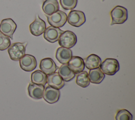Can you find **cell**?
I'll return each instance as SVG.
<instances>
[{
	"mask_svg": "<svg viewBox=\"0 0 135 120\" xmlns=\"http://www.w3.org/2000/svg\"><path fill=\"white\" fill-rule=\"evenodd\" d=\"M27 45V42H17L11 44L7 50L10 58L14 61H19L25 55Z\"/></svg>",
	"mask_w": 135,
	"mask_h": 120,
	"instance_id": "cell-1",
	"label": "cell"
},
{
	"mask_svg": "<svg viewBox=\"0 0 135 120\" xmlns=\"http://www.w3.org/2000/svg\"><path fill=\"white\" fill-rule=\"evenodd\" d=\"M111 17V25L121 24L124 23L128 18L127 9L121 6H116L110 12Z\"/></svg>",
	"mask_w": 135,
	"mask_h": 120,
	"instance_id": "cell-2",
	"label": "cell"
},
{
	"mask_svg": "<svg viewBox=\"0 0 135 120\" xmlns=\"http://www.w3.org/2000/svg\"><path fill=\"white\" fill-rule=\"evenodd\" d=\"M100 69L105 74L108 75H113L120 69L119 62L115 58H106L100 65Z\"/></svg>",
	"mask_w": 135,
	"mask_h": 120,
	"instance_id": "cell-3",
	"label": "cell"
},
{
	"mask_svg": "<svg viewBox=\"0 0 135 120\" xmlns=\"http://www.w3.org/2000/svg\"><path fill=\"white\" fill-rule=\"evenodd\" d=\"M45 16L50 25L55 27L59 28L63 26L67 21L66 14L60 10L50 15L45 14Z\"/></svg>",
	"mask_w": 135,
	"mask_h": 120,
	"instance_id": "cell-4",
	"label": "cell"
},
{
	"mask_svg": "<svg viewBox=\"0 0 135 120\" xmlns=\"http://www.w3.org/2000/svg\"><path fill=\"white\" fill-rule=\"evenodd\" d=\"M59 45L63 47L70 48L77 42V37L75 33L70 31H64L59 39Z\"/></svg>",
	"mask_w": 135,
	"mask_h": 120,
	"instance_id": "cell-5",
	"label": "cell"
},
{
	"mask_svg": "<svg viewBox=\"0 0 135 120\" xmlns=\"http://www.w3.org/2000/svg\"><path fill=\"white\" fill-rule=\"evenodd\" d=\"M69 24L74 27H79L85 22L84 13L80 11L73 10L69 12L67 16Z\"/></svg>",
	"mask_w": 135,
	"mask_h": 120,
	"instance_id": "cell-6",
	"label": "cell"
},
{
	"mask_svg": "<svg viewBox=\"0 0 135 120\" xmlns=\"http://www.w3.org/2000/svg\"><path fill=\"white\" fill-rule=\"evenodd\" d=\"M16 27V24L9 18L3 19L0 23V32L12 39H13V35Z\"/></svg>",
	"mask_w": 135,
	"mask_h": 120,
	"instance_id": "cell-7",
	"label": "cell"
},
{
	"mask_svg": "<svg viewBox=\"0 0 135 120\" xmlns=\"http://www.w3.org/2000/svg\"><path fill=\"white\" fill-rule=\"evenodd\" d=\"M46 29L45 22L36 15L35 20L30 25L29 29L31 33L36 36L42 34Z\"/></svg>",
	"mask_w": 135,
	"mask_h": 120,
	"instance_id": "cell-8",
	"label": "cell"
},
{
	"mask_svg": "<svg viewBox=\"0 0 135 120\" xmlns=\"http://www.w3.org/2000/svg\"><path fill=\"white\" fill-rule=\"evenodd\" d=\"M19 61L21 68L26 72L32 71L37 66V61L35 57L30 54L25 55Z\"/></svg>",
	"mask_w": 135,
	"mask_h": 120,
	"instance_id": "cell-9",
	"label": "cell"
},
{
	"mask_svg": "<svg viewBox=\"0 0 135 120\" xmlns=\"http://www.w3.org/2000/svg\"><path fill=\"white\" fill-rule=\"evenodd\" d=\"M60 97L59 89L54 88L50 86H47L44 88L43 97L44 99L49 104H53L57 102Z\"/></svg>",
	"mask_w": 135,
	"mask_h": 120,
	"instance_id": "cell-10",
	"label": "cell"
},
{
	"mask_svg": "<svg viewBox=\"0 0 135 120\" xmlns=\"http://www.w3.org/2000/svg\"><path fill=\"white\" fill-rule=\"evenodd\" d=\"M63 32V31L58 27L50 26L45 29L43 37L47 41L53 43L59 40L61 35Z\"/></svg>",
	"mask_w": 135,
	"mask_h": 120,
	"instance_id": "cell-11",
	"label": "cell"
},
{
	"mask_svg": "<svg viewBox=\"0 0 135 120\" xmlns=\"http://www.w3.org/2000/svg\"><path fill=\"white\" fill-rule=\"evenodd\" d=\"M40 68L41 71L49 75L55 72L58 67L52 58L48 57L43 58L41 61Z\"/></svg>",
	"mask_w": 135,
	"mask_h": 120,
	"instance_id": "cell-12",
	"label": "cell"
},
{
	"mask_svg": "<svg viewBox=\"0 0 135 120\" xmlns=\"http://www.w3.org/2000/svg\"><path fill=\"white\" fill-rule=\"evenodd\" d=\"M68 65L75 74L83 71L85 66L83 59L79 56H72L68 63Z\"/></svg>",
	"mask_w": 135,
	"mask_h": 120,
	"instance_id": "cell-13",
	"label": "cell"
},
{
	"mask_svg": "<svg viewBox=\"0 0 135 120\" xmlns=\"http://www.w3.org/2000/svg\"><path fill=\"white\" fill-rule=\"evenodd\" d=\"M55 57L60 63L67 64L72 57V52L69 48L60 47L56 50Z\"/></svg>",
	"mask_w": 135,
	"mask_h": 120,
	"instance_id": "cell-14",
	"label": "cell"
},
{
	"mask_svg": "<svg viewBox=\"0 0 135 120\" xmlns=\"http://www.w3.org/2000/svg\"><path fill=\"white\" fill-rule=\"evenodd\" d=\"M44 88L43 85L30 83L28 86L29 96L34 99H41L43 96Z\"/></svg>",
	"mask_w": 135,
	"mask_h": 120,
	"instance_id": "cell-15",
	"label": "cell"
},
{
	"mask_svg": "<svg viewBox=\"0 0 135 120\" xmlns=\"http://www.w3.org/2000/svg\"><path fill=\"white\" fill-rule=\"evenodd\" d=\"M47 83L54 88L60 89L64 86V82L58 73L54 72L47 76Z\"/></svg>",
	"mask_w": 135,
	"mask_h": 120,
	"instance_id": "cell-16",
	"label": "cell"
},
{
	"mask_svg": "<svg viewBox=\"0 0 135 120\" xmlns=\"http://www.w3.org/2000/svg\"><path fill=\"white\" fill-rule=\"evenodd\" d=\"M42 8L46 15H50L59 10V4L57 0H45Z\"/></svg>",
	"mask_w": 135,
	"mask_h": 120,
	"instance_id": "cell-17",
	"label": "cell"
},
{
	"mask_svg": "<svg viewBox=\"0 0 135 120\" xmlns=\"http://www.w3.org/2000/svg\"><path fill=\"white\" fill-rule=\"evenodd\" d=\"M90 82L93 84H100L104 78V74L100 68L90 69L89 74Z\"/></svg>",
	"mask_w": 135,
	"mask_h": 120,
	"instance_id": "cell-18",
	"label": "cell"
},
{
	"mask_svg": "<svg viewBox=\"0 0 135 120\" xmlns=\"http://www.w3.org/2000/svg\"><path fill=\"white\" fill-rule=\"evenodd\" d=\"M58 73L63 81L65 82L70 81L75 75V74L69 68L67 64H64L60 66Z\"/></svg>",
	"mask_w": 135,
	"mask_h": 120,
	"instance_id": "cell-19",
	"label": "cell"
},
{
	"mask_svg": "<svg viewBox=\"0 0 135 120\" xmlns=\"http://www.w3.org/2000/svg\"><path fill=\"white\" fill-rule=\"evenodd\" d=\"M101 63L100 57L97 55L92 54L88 56L85 59L84 65L89 69L98 68Z\"/></svg>",
	"mask_w": 135,
	"mask_h": 120,
	"instance_id": "cell-20",
	"label": "cell"
},
{
	"mask_svg": "<svg viewBox=\"0 0 135 120\" xmlns=\"http://www.w3.org/2000/svg\"><path fill=\"white\" fill-rule=\"evenodd\" d=\"M31 82L33 83L45 86L47 83V76L40 70H36L31 74Z\"/></svg>",
	"mask_w": 135,
	"mask_h": 120,
	"instance_id": "cell-21",
	"label": "cell"
},
{
	"mask_svg": "<svg viewBox=\"0 0 135 120\" xmlns=\"http://www.w3.org/2000/svg\"><path fill=\"white\" fill-rule=\"evenodd\" d=\"M76 83L82 87H88L90 83L88 72L82 71L78 73L76 78Z\"/></svg>",
	"mask_w": 135,
	"mask_h": 120,
	"instance_id": "cell-22",
	"label": "cell"
},
{
	"mask_svg": "<svg viewBox=\"0 0 135 120\" xmlns=\"http://www.w3.org/2000/svg\"><path fill=\"white\" fill-rule=\"evenodd\" d=\"M115 120H132V115L126 109L118 111L115 117Z\"/></svg>",
	"mask_w": 135,
	"mask_h": 120,
	"instance_id": "cell-23",
	"label": "cell"
},
{
	"mask_svg": "<svg viewBox=\"0 0 135 120\" xmlns=\"http://www.w3.org/2000/svg\"><path fill=\"white\" fill-rule=\"evenodd\" d=\"M78 3V0H60V3L62 8L65 10L74 9Z\"/></svg>",
	"mask_w": 135,
	"mask_h": 120,
	"instance_id": "cell-24",
	"label": "cell"
},
{
	"mask_svg": "<svg viewBox=\"0 0 135 120\" xmlns=\"http://www.w3.org/2000/svg\"><path fill=\"white\" fill-rule=\"evenodd\" d=\"M11 45L10 38L0 32V51H4Z\"/></svg>",
	"mask_w": 135,
	"mask_h": 120,
	"instance_id": "cell-25",
	"label": "cell"
},
{
	"mask_svg": "<svg viewBox=\"0 0 135 120\" xmlns=\"http://www.w3.org/2000/svg\"><path fill=\"white\" fill-rule=\"evenodd\" d=\"M104 1V0H102V2H103Z\"/></svg>",
	"mask_w": 135,
	"mask_h": 120,
	"instance_id": "cell-26",
	"label": "cell"
}]
</instances>
